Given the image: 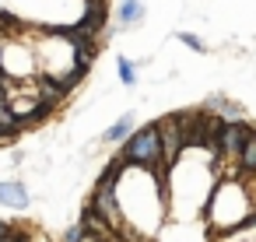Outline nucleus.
<instances>
[{
    "label": "nucleus",
    "mask_w": 256,
    "mask_h": 242,
    "mask_svg": "<svg viewBox=\"0 0 256 242\" xmlns=\"http://www.w3.org/2000/svg\"><path fill=\"white\" fill-rule=\"evenodd\" d=\"M207 116H218V120H224V123H232V120H246V109L235 102V98H228V95H207V102L200 106Z\"/></svg>",
    "instance_id": "10"
},
{
    "label": "nucleus",
    "mask_w": 256,
    "mask_h": 242,
    "mask_svg": "<svg viewBox=\"0 0 256 242\" xmlns=\"http://www.w3.org/2000/svg\"><path fill=\"white\" fill-rule=\"evenodd\" d=\"M137 67H140L137 60H130V56H116V78H120L123 88H137V81H140V70H137Z\"/></svg>",
    "instance_id": "13"
},
{
    "label": "nucleus",
    "mask_w": 256,
    "mask_h": 242,
    "mask_svg": "<svg viewBox=\"0 0 256 242\" xmlns=\"http://www.w3.org/2000/svg\"><path fill=\"white\" fill-rule=\"evenodd\" d=\"M235 168H238V176H252V172H256V126L246 134L242 151H238V158H235Z\"/></svg>",
    "instance_id": "12"
},
{
    "label": "nucleus",
    "mask_w": 256,
    "mask_h": 242,
    "mask_svg": "<svg viewBox=\"0 0 256 242\" xmlns=\"http://www.w3.org/2000/svg\"><path fill=\"white\" fill-rule=\"evenodd\" d=\"M0 207L8 210H28L32 207V190L25 179H0Z\"/></svg>",
    "instance_id": "8"
},
{
    "label": "nucleus",
    "mask_w": 256,
    "mask_h": 242,
    "mask_svg": "<svg viewBox=\"0 0 256 242\" xmlns=\"http://www.w3.org/2000/svg\"><path fill=\"white\" fill-rule=\"evenodd\" d=\"M4 120H8V106H4V95H0V126H4Z\"/></svg>",
    "instance_id": "17"
},
{
    "label": "nucleus",
    "mask_w": 256,
    "mask_h": 242,
    "mask_svg": "<svg viewBox=\"0 0 256 242\" xmlns=\"http://www.w3.org/2000/svg\"><path fill=\"white\" fill-rule=\"evenodd\" d=\"M25 32L36 53V70L42 78L60 81L67 92H74L88 78V67L78 64V42L67 32H46V28H25Z\"/></svg>",
    "instance_id": "1"
},
{
    "label": "nucleus",
    "mask_w": 256,
    "mask_h": 242,
    "mask_svg": "<svg viewBox=\"0 0 256 242\" xmlns=\"http://www.w3.org/2000/svg\"><path fill=\"white\" fill-rule=\"evenodd\" d=\"M25 242H28V238H25Z\"/></svg>",
    "instance_id": "21"
},
{
    "label": "nucleus",
    "mask_w": 256,
    "mask_h": 242,
    "mask_svg": "<svg viewBox=\"0 0 256 242\" xmlns=\"http://www.w3.org/2000/svg\"><path fill=\"white\" fill-rule=\"evenodd\" d=\"M134 130H137V112L130 109V112H123L116 123H109V126L102 130V144H116V148H120Z\"/></svg>",
    "instance_id": "11"
},
{
    "label": "nucleus",
    "mask_w": 256,
    "mask_h": 242,
    "mask_svg": "<svg viewBox=\"0 0 256 242\" xmlns=\"http://www.w3.org/2000/svg\"><path fill=\"white\" fill-rule=\"evenodd\" d=\"M249 221H256V210H252V218H249Z\"/></svg>",
    "instance_id": "19"
},
{
    "label": "nucleus",
    "mask_w": 256,
    "mask_h": 242,
    "mask_svg": "<svg viewBox=\"0 0 256 242\" xmlns=\"http://www.w3.org/2000/svg\"><path fill=\"white\" fill-rule=\"evenodd\" d=\"M176 39H179V42H182L186 50H193V53H207V42H204V39H200L196 32H179Z\"/></svg>",
    "instance_id": "15"
},
{
    "label": "nucleus",
    "mask_w": 256,
    "mask_h": 242,
    "mask_svg": "<svg viewBox=\"0 0 256 242\" xmlns=\"http://www.w3.org/2000/svg\"><path fill=\"white\" fill-rule=\"evenodd\" d=\"M256 210V196L249 193V179L246 176H218L207 204H204V218H207V228L214 235L221 232H232L238 224H246Z\"/></svg>",
    "instance_id": "2"
},
{
    "label": "nucleus",
    "mask_w": 256,
    "mask_h": 242,
    "mask_svg": "<svg viewBox=\"0 0 256 242\" xmlns=\"http://www.w3.org/2000/svg\"><path fill=\"white\" fill-rule=\"evenodd\" d=\"M158 134H162V165L165 172L179 162V154L186 151V130H182V120L179 112H168L158 120Z\"/></svg>",
    "instance_id": "6"
},
{
    "label": "nucleus",
    "mask_w": 256,
    "mask_h": 242,
    "mask_svg": "<svg viewBox=\"0 0 256 242\" xmlns=\"http://www.w3.org/2000/svg\"><path fill=\"white\" fill-rule=\"evenodd\" d=\"M249 130H252V123H249V120L221 123V134H218V158H221V162H228V165H235V158H238L242 140H246V134H249Z\"/></svg>",
    "instance_id": "7"
},
{
    "label": "nucleus",
    "mask_w": 256,
    "mask_h": 242,
    "mask_svg": "<svg viewBox=\"0 0 256 242\" xmlns=\"http://www.w3.org/2000/svg\"><path fill=\"white\" fill-rule=\"evenodd\" d=\"M11 228H14V224H8V221H0V238H4V235H8Z\"/></svg>",
    "instance_id": "18"
},
{
    "label": "nucleus",
    "mask_w": 256,
    "mask_h": 242,
    "mask_svg": "<svg viewBox=\"0 0 256 242\" xmlns=\"http://www.w3.org/2000/svg\"><path fill=\"white\" fill-rule=\"evenodd\" d=\"M92 0H4V11L22 28H46V32H67L88 18Z\"/></svg>",
    "instance_id": "3"
},
{
    "label": "nucleus",
    "mask_w": 256,
    "mask_h": 242,
    "mask_svg": "<svg viewBox=\"0 0 256 242\" xmlns=\"http://www.w3.org/2000/svg\"><path fill=\"white\" fill-rule=\"evenodd\" d=\"M0 4H4V0H0ZM0 11H4V8H0Z\"/></svg>",
    "instance_id": "20"
},
{
    "label": "nucleus",
    "mask_w": 256,
    "mask_h": 242,
    "mask_svg": "<svg viewBox=\"0 0 256 242\" xmlns=\"http://www.w3.org/2000/svg\"><path fill=\"white\" fill-rule=\"evenodd\" d=\"M144 18H148L144 0H120V4H116V22H112V28H116V32H134V28L144 25Z\"/></svg>",
    "instance_id": "9"
},
{
    "label": "nucleus",
    "mask_w": 256,
    "mask_h": 242,
    "mask_svg": "<svg viewBox=\"0 0 256 242\" xmlns=\"http://www.w3.org/2000/svg\"><path fill=\"white\" fill-rule=\"evenodd\" d=\"M81 235H84V224H81V221H74V224H67L64 242H81Z\"/></svg>",
    "instance_id": "16"
},
{
    "label": "nucleus",
    "mask_w": 256,
    "mask_h": 242,
    "mask_svg": "<svg viewBox=\"0 0 256 242\" xmlns=\"http://www.w3.org/2000/svg\"><path fill=\"white\" fill-rule=\"evenodd\" d=\"M0 70L8 74V81H28V78L39 74L36 70V53H32L28 32L25 36H18V28L8 32V39L0 42Z\"/></svg>",
    "instance_id": "5"
},
{
    "label": "nucleus",
    "mask_w": 256,
    "mask_h": 242,
    "mask_svg": "<svg viewBox=\"0 0 256 242\" xmlns=\"http://www.w3.org/2000/svg\"><path fill=\"white\" fill-rule=\"evenodd\" d=\"M120 158H123L126 165H140V168L165 172V165H162V134H158V123L137 126V130L120 144Z\"/></svg>",
    "instance_id": "4"
},
{
    "label": "nucleus",
    "mask_w": 256,
    "mask_h": 242,
    "mask_svg": "<svg viewBox=\"0 0 256 242\" xmlns=\"http://www.w3.org/2000/svg\"><path fill=\"white\" fill-rule=\"evenodd\" d=\"M214 242H256V221H246L232 232H221V235H214Z\"/></svg>",
    "instance_id": "14"
}]
</instances>
